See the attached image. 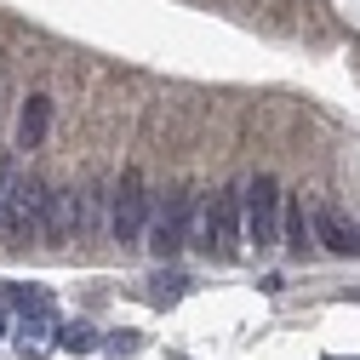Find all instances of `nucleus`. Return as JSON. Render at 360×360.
<instances>
[{"instance_id":"2","label":"nucleus","mask_w":360,"mask_h":360,"mask_svg":"<svg viewBox=\"0 0 360 360\" xmlns=\"http://www.w3.org/2000/svg\"><path fill=\"white\" fill-rule=\"evenodd\" d=\"M143 223H149V184H143V172H126L115 189V206H109V235L120 246H138Z\"/></svg>"},{"instance_id":"7","label":"nucleus","mask_w":360,"mask_h":360,"mask_svg":"<svg viewBox=\"0 0 360 360\" xmlns=\"http://www.w3.org/2000/svg\"><path fill=\"white\" fill-rule=\"evenodd\" d=\"M80 212H86V195H75V189L46 195V240H69L80 229Z\"/></svg>"},{"instance_id":"12","label":"nucleus","mask_w":360,"mask_h":360,"mask_svg":"<svg viewBox=\"0 0 360 360\" xmlns=\"http://www.w3.org/2000/svg\"><path fill=\"white\" fill-rule=\"evenodd\" d=\"M184 275H166V269H160V275H155V303H177V297H184Z\"/></svg>"},{"instance_id":"15","label":"nucleus","mask_w":360,"mask_h":360,"mask_svg":"<svg viewBox=\"0 0 360 360\" xmlns=\"http://www.w3.org/2000/svg\"><path fill=\"white\" fill-rule=\"evenodd\" d=\"M0 338H6V314H0Z\"/></svg>"},{"instance_id":"9","label":"nucleus","mask_w":360,"mask_h":360,"mask_svg":"<svg viewBox=\"0 0 360 360\" xmlns=\"http://www.w3.org/2000/svg\"><path fill=\"white\" fill-rule=\"evenodd\" d=\"M46 126H52V103L46 98H29L23 115H18V143L23 149H40V143H46Z\"/></svg>"},{"instance_id":"5","label":"nucleus","mask_w":360,"mask_h":360,"mask_svg":"<svg viewBox=\"0 0 360 360\" xmlns=\"http://www.w3.org/2000/svg\"><path fill=\"white\" fill-rule=\"evenodd\" d=\"M212 217V257H240V229H246V212H240V189H223L212 200H200Z\"/></svg>"},{"instance_id":"14","label":"nucleus","mask_w":360,"mask_h":360,"mask_svg":"<svg viewBox=\"0 0 360 360\" xmlns=\"http://www.w3.org/2000/svg\"><path fill=\"white\" fill-rule=\"evenodd\" d=\"M103 343H109L115 354H138V343H143V338H138V332H126V338H103Z\"/></svg>"},{"instance_id":"1","label":"nucleus","mask_w":360,"mask_h":360,"mask_svg":"<svg viewBox=\"0 0 360 360\" xmlns=\"http://www.w3.org/2000/svg\"><path fill=\"white\" fill-rule=\"evenodd\" d=\"M281 206H286L281 184H275L269 172H257L252 184L240 189V212H246V240H257V246L281 240Z\"/></svg>"},{"instance_id":"3","label":"nucleus","mask_w":360,"mask_h":360,"mask_svg":"<svg viewBox=\"0 0 360 360\" xmlns=\"http://www.w3.org/2000/svg\"><path fill=\"white\" fill-rule=\"evenodd\" d=\"M189 217H195V200H189V195H166V200H160V212H155V223H149V252H155L160 263L189 246Z\"/></svg>"},{"instance_id":"8","label":"nucleus","mask_w":360,"mask_h":360,"mask_svg":"<svg viewBox=\"0 0 360 360\" xmlns=\"http://www.w3.org/2000/svg\"><path fill=\"white\" fill-rule=\"evenodd\" d=\"M281 235H286V252L303 257L309 240H314V217H303V200H286L281 206Z\"/></svg>"},{"instance_id":"13","label":"nucleus","mask_w":360,"mask_h":360,"mask_svg":"<svg viewBox=\"0 0 360 360\" xmlns=\"http://www.w3.org/2000/svg\"><path fill=\"white\" fill-rule=\"evenodd\" d=\"M18 160H0V212H6V200H12V189H18Z\"/></svg>"},{"instance_id":"10","label":"nucleus","mask_w":360,"mask_h":360,"mask_svg":"<svg viewBox=\"0 0 360 360\" xmlns=\"http://www.w3.org/2000/svg\"><path fill=\"white\" fill-rule=\"evenodd\" d=\"M58 349H69V354H92V349H103V338L86 326V321H69V326H58Z\"/></svg>"},{"instance_id":"11","label":"nucleus","mask_w":360,"mask_h":360,"mask_svg":"<svg viewBox=\"0 0 360 360\" xmlns=\"http://www.w3.org/2000/svg\"><path fill=\"white\" fill-rule=\"evenodd\" d=\"M6 297H12L23 314H34V321H46V314H52V297L40 292V286H6Z\"/></svg>"},{"instance_id":"6","label":"nucleus","mask_w":360,"mask_h":360,"mask_svg":"<svg viewBox=\"0 0 360 360\" xmlns=\"http://www.w3.org/2000/svg\"><path fill=\"white\" fill-rule=\"evenodd\" d=\"M314 240H321L332 257H354L360 252V229H354V223L326 200V206H314Z\"/></svg>"},{"instance_id":"4","label":"nucleus","mask_w":360,"mask_h":360,"mask_svg":"<svg viewBox=\"0 0 360 360\" xmlns=\"http://www.w3.org/2000/svg\"><path fill=\"white\" fill-rule=\"evenodd\" d=\"M0 229L12 240H29V235H46V189L34 184V177H18V189L0 212Z\"/></svg>"}]
</instances>
